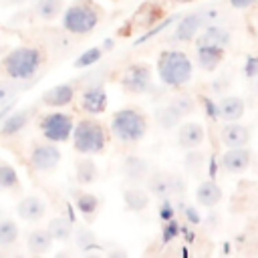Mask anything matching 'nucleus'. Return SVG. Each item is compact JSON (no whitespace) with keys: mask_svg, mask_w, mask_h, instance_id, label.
Returning a JSON list of instances; mask_svg holds the SVG:
<instances>
[{"mask_svg":"<svg viewBox=\"0 0 258 258\" xmlns=\"http://www.w3.org/2000/svg\"><path fill=\"white\" fill-rule=\"evenodd\" d=\"M173 2H194V0H173Z\"/></svg>","mask_w":258,"mask_h":258,"instance_id":"58836bf2","label":"nucleus"},{"mask_svg":"<svg viewBox=\"0 0 258 258\" xmlns=\"http://www.w3.org/2000/svg\"><path fill=\"white\" fill-rule=\"evenodd\" d=\"M16 214L24 222H40L46 216V204L38 196H24L16 206Z\"/></svg>","mask_w":258,"mask_h":258,"instance_id":"a211bd4d","label":"nucleus"},{"mask_svg":"<svg viewBox=\"0 0 258 258\" xmlns=\"http://www.w3.org/2000/svg\"><path fill=\"white\" fill-rule=\"evenodd\" d=\"M75 93H77V89H75L73 83H60V85H54L48 91H44L42 97H40V103L46 105V107H54V109L56 107H67V105L73 103Z\"/></svg>","mask_w":258,"mask_h":258,"instance_id":"2eb2a0df","label":"nucleus"},{"mask_svg":"<svg viewBox=\"0 0 258 258\" xmlns=\"http://www.w3.org/2000/svg\"><path fill=\"white\" fill-rule=\"evenodd\" d=\"M224 52H226V48H222V46L208 44V42H196V60L208 73L218 69V64L224 60Z\"/></svg>","mask_w":258,"mask_h":258,"instance_id":"f3484780","label":"nucleus"},{"mask_svg":"<svg viewBox=\"0 0 258 258\" xmlns=\"http://www.w3.org/2000/svg\"><path fill=\"white\" fill-rule=\"evenodd\" d=\"M147 117L135 107L119 109L111 119V133L121 143H137L147 133Z\"/></svg>","mask_w":258,"mask_h":258,"instance_id":"20e7f679","label":"nucleus"},{"mask_svg":"<svg viewBox=\"0 0 258 258\" xmlns=\"http://www.w3.org/2000/svg\"><path fill=\"white\" fill-rule=\"evenodd\" d=\"M183 163H185V169L189 173H198L206 163V155L202 151H198V149H187V155H185Z\"/></svg>","mask_w":258,"mask_h":258,"instance_id":"72a5a7b5","label":"nucleus"},{"mask_svg":"<svg viewBox=\"0 0 258 258\" xmlns=\"http://www.w3.org/2000/svg\"><path fill=\"white\" fill-rule=\"evenodd\" d=\"M107 145V133L97 119L85 117L75 125L73 131V147L81 155L101 153Z\"/></svg>","mask_w":258,"mask_h":258,"instance_id":"39448f33","label":"nucleus"},{"mask_svg":"<svg viewBox=\"0 0 258 258\" xmlns=\"http://www.w3.org/2000/svg\"><path fill=\"white\" fill-rule=\"evenodd\" d=\"M147 189L151 196L159 200H167L171 196H183L185 194V181L181 175L167 173V171H151L147 179Z\"/></svg>","mask_w":258,"mask_h":258,"instance_id":"0eeeda50","label":"nucleus"},{"mask_svg":"<svg viewBox=\"0 0 258 258\" xmlns=\"http://www.w3.org/2000/svg\"><path fill=\"white\" fill-rule=\"evenodd\" d=\"M101 54H103V48L101 46H93V48H87L81 56H77V60H75V67L77 69H85V67H91V64H97L99 62V58H101Z\"/></svg>","mask_w":258,"mask_h":258,"instance_id":"473e14b6","label":"nucleus"},{"mask_svg":"<svg viewBox=\"0 0 258 258\" xmlns=\"http://www.w3.org/2000/svg\"><path fill=\"white\" fill-rule=\"evenodd\" d=\"M121 173L125 177L127 183L131 185H141L149 179L151 175V165L147 159L139 157V155H127L121 163Z\"/></svg>","mask_w":258,"mask_h":258,"instance_id":"9d476101","label":"nucleus"},{"mask_svg":"<svg viewBox=\"0 0 258 258\" xmlns=\"http://www.w3.org/2000/svg\"><path fill=\"white\" fill-rule=\"evenodd\" d=\"M204 137H206V131L202 123L187 121L177 127V145L181 149H198L204 143Z\"/></svg>","mask_w":258,"mask_h":258,"instance_id":"dca6fc26","label":"nucleus"},{"mask_svg":"<svg viewBox=\"0 0 258 258\" xmlns=\"http://www.w3.org/2000/svg\"><path fill=\"white\" fill-rule=\"evenodd\" d=\"M181 119H183V115H181V113H179L171 103H167V105H163V107L155 109V121H157V125H159V127H163V129L179 127Z\"/></svg>","mask_w":258,"mask_h":258,"instance_id":"cd10ccee","label":"nucleus"},{"mask_svg":"<svg viewBox=\"0 0 258 258\" xmlns=\"http://www.w3.org/2000/svg\"><path fill=\"white\" fill-rule=\"evenodd\" d=\"M220 141L224 147H244L250 141V129L238 121H224L220 127Z\"/></svg>","mask_w":258,"mask_h":258,"instance_id":"4468645a","label":"nucleus"},{"mask_svg":"<svg viewBox=\"0 0 258 258\" xmlns=\"http://www.w3.org/2000/svg\"><path fill=\"white\" fill-rule=\"evenodd\" d=\"M196 42H208V44H216V46L226 48V46L232 42V32H230L226 26H220V24H208V26L204 28V32L198 34Z\"/></svg>","mask_w":258,"mask_h":258,"instance_id":"412c9836","label":"nucleus"},{"mask_svg":"<svg viewBox=\"0 0 258 258\" xmlns=\"http://www.w3.org/2000/svg\"><path fill=\"white\" fill-rule=\"evenodd\" d=\"M75 244L81 250L95 248L97 246V236L93 234V230H89L85 226H79V228H75Z\"/></svg>","mask_w":258,"mask_h":258,"instance_id":"2f4dec72","label":"nucleus"},{"mask_svg":"<svg viewBox=\"0 0 258 258\" xmlns=\"http://www.w3.org/2000/svg\"><path fill=\"white\" fill-rule=\"evenodd\" d=\"M101 20V8L91 0H75L60 16V26L75 36L89 34Z\"/></svg>","mask_w":258,"mask_h":258,"instance_id":"f03ea898","label":"nucleus"},{"mask_svg":"<svg viewBox=\"0 0 258 258\" xmlns=\"http://www.w3.org/2000/svg\"><path fill=\"white\" fill-rule=\"evenodd\" d=\"M28 161H30V167H32L34 171L48 173V171L56 169V165L60 163V149H58L56 145H52V141L36 143V145L30 149Z\"/></svg>","mask_w":258,"mask_h":258,"instance_id":"1a4fd4ad","label":"nucleus"},{"mask_svg":"<svg viewBox=\"0 0 258 258\" xmlns=\"http://www.w3.org/2000/svg\"><path fill=\"white\" fill-rule=\"evenodd\" d=\"M173 18H175V16H167V18H165L163 22H157V26H153V28H151L149 32H145V34H141V36L137 38V44H141V42H145V40L153 38L155 34H159V32L163 30V28H167V26H169V24L173 22Z\"/></svg>","mask_w":258,"mask_h":258,"instance_id":"c9c22d12","label":"nucleus"},{"mask_svg":"<svg viewBox=\"0 0 258 258\" xmlns=\"http://www.w3.org/2000/svg\"><path fill=\"white\" fill-rule=\"evenodd\" d=\"M75 121L71 117V113H64V111H52V113H46L42 119H40V133L46 141H52V143H64L73 137V131H75Z\"/></svg>","mask_w":258,"mask_h":258,"instance_id":"423d86ee","label":"nucleus"},{"mask_svg":"<svg viewBox=\"0 0 258 258\" xmlns=\"http://www.w3.org/2000/svg\"><path fill=\"white\" fill-rule=\"evenodd\" d=\"M204 16L202 12H189V14H183L171 34V40L175 42H189L194 38H198L202 26H204Z\"/></svg>","mask_w":258,"mask_h":258,"instance_id":"f8f14e48","label":"nucleus"},{"mask_svg":"<svg viewBox=\"0 0 258 258\" xmlns=\"http://www.w3.org/2000/svg\"><path fill=\"white\" fill-rule=\"evenodd\" d=\"M153 81H151V69L145 62H135L129 64L123 73H121V87L127 93H147L151 89Z\"/></svg>","mask_w":258,"mask_h":258,"instance_id":"6e6552de","label":"nucleus"},{"mask_svg":"<svg viewBox=\"0 0 258 258\" xmlns=\"http://www.w3.org/2000/svg\"><path fill=\"white\" fill-rule=\"evenodd\" d=\"M46 230L50 232V236L56 240V242H64L69 240L71 236H75V226L69 218H62V216H56L52 220H48V226Z\"/></svg>","mask_w":258,"mask_h":258,"instance_id":"bb28decb","label":"nucleus"},{"mask_svg":"<svg viewBox=\"0 0 258 258\" xmlns=\"http://www.w3.org/2000/svg\"><path fill=\"white\" fill-rule=\"evenodd\" d=\"M246 111L244 101L238 95H226L218 101V117L222 121H238Z\"/></svg>","mask_w":258,"mask_h":258,"instance_id":"aec40b11","label":"nucleus"},{"mask_svg":"<svg viewBox=\"0 0 258 258\" xmlns=\"http://www.w3.org/2000/svg\"><path fill=\"white\" fill-rule=\"evenodd\" d=\"M250 161H252V153L246 145L244 147H226V151L220 157V165L228 173H244L250 167Z\"/></svg>","mask_w":258,"mask_h":258,"instance_id":"9b49d317","label":"nucleus"},{"mask_svg":"<svg viewBox=\"0 0 258 258\" xmlns=\"http://www.w3.org/2000/svg\"><path fill=\"white\" fill-rule=\"evenodd\" d=\"M157 75L163 85L171 89H179L191 81L194 62L183 50L169 48L157 56Z\"/></svg>","mask_w":258,"mask_h":258,"instance_id":"f257e3e1","label":"nucleus"},{"mask_svg":"<svg viewBox=\"0 0 258 258\" xmlns=\"http://www.w3.org/2000/svg\"><path fill=\"white\" fill-rule=\"evenodd\" d=\"M149 189L145 191L143 187H139V185H133V187H127L125 191H123V204H125V208L129 210V212H143L145 208H147V204H149Z\"/></svg>","mask_w":258,"mask_h":258,"instance_id":"b1692460","label":"nucleus"},{"mask_svg":"<svg viewBox=\"0 0 258 258\" xmlns=\"http://www.w3.org/2000/svg\"><path fill=\"white\" fill-rule=\"evenodd\" d=\"M52 240H54V238L50 236L48 230L36 228V230H30V232L26 234V248H28L30 254L40 256V254H46V252L52 248Z\"/></svg>","mask_w":258,"mask_h":258,"instance_id":"5701e85b","label":"nucleus"},{"mask_svg":"<svg viewBox=\"0 0 258 258\" xmlns=\"http://www.w3.org/2000/svg\"><path fill=\"white\" fill-rule=\"evenodd\" d=\"M81 105L89 115H101L107 109V93L101 83H93L83 89L81 93Z\"/></svg>","mask_w":258,"mask_h":258,"instance_id":"ddd939ff","label":"nucleus"},{"mask_svg":"<svg viewBox=\"0 0 258 258\" xmlns=\"http://www.w3.org/2000/svg\"><path fill=\"white\" fill-rule=\"evenodd\" d=\"M75 177H77V183L79 185H91V183H95L97 177H99V169H97L95 161L89 159V157L79 159L75 163Z\"/></svg>","mask_w":258,"mask_h":258,"instance_id":"393cba45","label":"nucleus"},{"mask_svg":"<svg viewBox=\"0 0 258 258\" xmlns=\"http://www.w3.org/2000/svg\"><path fill=\"white\" fill-rule=\"evenodd\" d=\"M26 0H4V6H20L24 4Z\"/></svg>","mask_w":258,"mask_h":258,"instance_id":"4c0bfd02","label":"nucleus"},{"mask_svg":"<svg viewBox=\"0 0 258 258\" xmlns=\"http://www.w3.org/2000/svg\"><path fill=\"white\" fill-rule=\"evenodd\" d=\"M30 123V109H20V111H14V113H8L4 119H2V125H0V135L2 137H14L18 133H22Z\"/></svg>","mask_w":258,"mask_h":258,"instance_id":"6ab92c4d","label":"nucleus"},{"mask_svg":"<svg viewBox=\"0 0 258 258\" xmlns=\"http://www.w3.org/2000/svg\"><path fill=\"white\" fill-rule=\"evenodd\" d=\"M4 73L12 81H28L32 79L40 64H42V52L36 46H16L2 58Z\"/></svg>","mask_w":258,"mask_h":258,"instance_id":"7ed1b4c3","label":"nucleus"},{"mask_svg":"<svg viewBox=\"0 0 258 258\" xmlns=\"http://www.w3.org/2000/svg\"><path fill=\"white\" fill-rule=\"evenodd\" d=\"M73 200H75L77 210H79L83 216H87V218H91V216L97 214V210H99V200H97L93 194H87V191H73Z\"/></svg>","mask_w":258,"mask_h":258,"instance_id":"c85d7f7f","label":"nucleus"},{"mask_svg":"<svg viewBox=\"0 0 258 258\" xmlns=\"http://www.w3.org/2000/svg\"><path fill=\"white\" fill-rule=\"evenodd\" d=\"M62 8H64V0H36L34 2V14L40 20H48V22L62 16Z\"/></svg>","mask_w":258,"mask_h":258,"instance_id":"a878e982","label":"nucleus"},{"mask_svg":"<svg viewBox=\"0 0 258 258\" xmlns=\"http://www.w3.org/2000/svg\"><path fill=\"white\" fill-rule=\"evenodd\" d=\"M230 2V6L232 8H238V10H242V8H248V6H252L256 0H228Z\"/></svg>","mask_w":258,"mask_h":258,"instance_id":"e433bc0d","label":"nucleus"},{"mask_svg":"<svg viewBox=\"0 0 258 258\" xmlns=\"http://www.w3.org/2000/svg\"><path fill=\"white\" fill-rule=\"evenodd\" d=\"M222 200V187L214 179H204L196 189V202L204 208H214Z\"/></svg>","mask_w":258,"mask_h":258,"instance_id":"4be33fe9","label":"nucleus"},{"mask_svg":"<svg viewBox=\"0 0 258 258\" xmlns=\"http://www.w3.org/2000/svg\"><path fill=\"white\" fill-rule=\"evenodd\" d=\"M0 187L2 189H18L20 187L18 173L10 163H2L0 165Z\"/></svg>","mask_w":258,"mask_h":258,"instance_id":"7c9ffc66","label":"nucleus"},{"mask_svg":"<svg viewBox=\"0 0 258 258\" xmlns=\"http://www.w3.org/2000/svg\"><path fill=\"white\" fill-rule=\"evenodd\" d=\"M183 117L185 115H189V113H194V107H196V103H194V99L191 97H187V95H177V97H173L171 101H169Z\"/></svg>","mask_w":258,"mask_h":258,"instance_id":"f704fd0d","label":"nucleus"},{"mask_svg":"<svg viewBox=\"0 0 258 258\" xmlns=\"http://www.w3.org/2000/svg\"><path fill=\"white\" fill-rule=\"evenodd\" d=\"M16 238H18V226H16V222L10 220V218L0 220V246L2 248H8V246H12L16 242Z\"/></svg>","mask_w":258,"mask_h":258,"instance_id":"c756f323","label":"nucleus"}]
</instances>
